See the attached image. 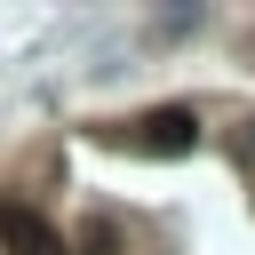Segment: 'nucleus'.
Masks as SVG:
<instances>
[{"instance_id": "f257e3e1", "label": "nucleus", "mask_w": 255, "mask_h": 255, "mask_svg": "<svg viewBox=\"0 0 255 255\" xmlns=\"http://www.w3.org/2000/svg\"><path fill=\"white\" fill-rule=\"evenodd\" d=\"M120 143H128V151H151V159H183V151L199 143V120H191L183 104H167V112H143L135 128H120Z\"/></svg>"}, {"instance_id": "f03ea898", "label": "nucleus", "mask_w": 255, "mask_h": 255, "mask_svg": "<svg viewBox=\"0 0 255 255\" xmlns=\"http://www.w3.org/2000/svg\"><path fill=\"white\" fill-rule=\"evenodd\" d=\"M0 239H8V255H72V247H64V231H56L40 207H24V199H8V207H0Z\"/></svg>"}, {"instance_id": "7ed1b4c3", "label": "nucleus", "mask_w": 255, "mask_h": 255, "mask_svg": "<svg viewBox=\"0 0 255 255\" xmlns=\"http://www.w3.org/2000/svg\"><path fill=\"white\" fill-rule=\"evenodd\" d=\"M239 151H247V159H255V120H247V143H239Z\"/></svg>"}]
</instances>
